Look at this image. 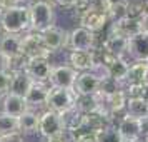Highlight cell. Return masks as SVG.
Segmentation results:
<instances>
[{"label": "cell", "instance_id": "1", "mask_svg": "<svg viewBox=\"0 0 148 142\" xmlns=\"http://www.w3.org/2000/svg\"><path fill=\"white\" fill-rule=\"evenodd\" d=\"M0 28L5 34L20 35L22 32L30 30V12L28 5L18 3L7 8L0 14Z\"/></svg>", "mask_w": 148, "mask_h": 142}, {"label": "cell", "instance_id": "2", "mask_svg": "<svg viewBox=\"0 0 148 142\" xmlns=\"http://www.w3.org/2000/svg\"><path fill=\"white\" fill-rule=\"evenodd\" d=\"M30 12V30L43 34L45 30L53 27L55 24V8L53 3L48 0H34L28 5Z\"/></svg>", "mask_w": 148, "mask_h": 142}, {"label": "cell", "instance_id": "3", "mask_svg": "<svg viewBox=\"0 0 148 142\" xmlns=\"http://www.w3.org/2000/svg\"><path fill=\"white\" fill-rule=\"evenodd\" d=\"M75 102H77V94H75V90H68V89H52L50 87L47 109L53 110L57 114L65 115V114H68V112L75 110Z\"/></svg>", "mask_w": 148, "mask_h": 142}, {"label": "cell", "instance_id": "4", "mask_svg": "<svg viewBox=\"0 0 148 142\" xmlns=\"http://www.w3.org/2000/svg\"><path fill=\"white\" fill-rule=\"evenodd\" d=\"M68 130L67 129V122L65 117L62 114H57L53 110H43L40 114V122H38V134L43 139H50L53 135H58L62 132Z\"/></svg>", "mask_w": 148, "mask_h": 142}, {"label": "cell", "instance_id": "5", "mask_svg": "<svg viewBox=\"0 0 148 142\" xmlns=\"http://www.w3.org/2000/svg\"><path fill=\"white\" fill-rule=\"evenodd\" d=\"M23 69L32 77L34 82L48 84L50 75H52V70H53V65H52L50 59H47V57H35V59H27Z\"/></svg>", "mask_w": 148, "mask_h": 142}, {"label": "cell", "instance_id": "6", "mask_svg": "<svg viewBox=\"0 0 148 142\" xmlns=\"http://www.w3.org/2000/svg\"><path fill=\"white\" fill-rule=\"evenodd\" d=\"M77 77H78V72L73 67H70L68 64L67 65H53L48 85L52 89H68V90H73Z\"/></svg>", "mask_w": 148, "mask_h": 142}, {"label": "cell", "instance_id": "7", "mask_svg": "<svg viewBox=\"0 0 148 142\" xmlns=\"http://www.w3.org/2000/svg\"><path fill=\"white\" fill-rule=\"evenodd\" d=\"M78 20H80V27L90 30L92 34H100L110 24L107 14L100 7H90L85 14H82L78 17Z\"/></svg>", "mask_w": 148, "mask_h": 142}, {"label": "cell", "instance_id": "8", "mask_svg": "<svg viewBox=\"0 0 148 142\" xmlns=\"http://www.w3.org/2000/svg\"><path fill=\"white\" fill-rule=\"evenodd\" d=\"M22 48H23V57L25 59H35V57H47L52 54L42 39V34L38 32H27L22 37Z\"/></svg>", "mask_w": 148, "mask_h": 142}, {"label": "cell", "instance_id": "9", "mask_svg": "<svg viewBox=\"0 0 148 142\" xmlns=\"http://www.w3.org/2000/svg\"><path fill=\"white\" fill-rule=\"evenodd\" d=\"M101 77L100 74H97L95 70L90 72H82L77 77L75 82V94L77 95H97L100 94V87H101Z\"/></svg>", "mask_w": 148, "mask_h": 142}, {"label": "cell", "instance_id": "10", "mask_svg": "<svg viewBox=\"0 0 148 142\" xmlns=\"http://www.w3.org/2000/svg\"><path fill=\"white\" fill-rule=\"evenodd\" d=\"M95 47V34L83 27H75L68 34V48L70 50H82L90 52Z\"/></svg>", "mask_w": 148, "mask_h": 142}, {"label": "cell", "instance_id": "11", "mask_svg": "<svg viewBox=\"0 0 148 142\" xmlns=\"http://www.w3.org/2000/svg\"><path fill=\"white\" fill-rule=\"evenodd\" d=\"M0 52L5 54L12 60H22L23 57V48H22V35L15 34H0Z\"/></svg>", "mask_w": 148, "mask_h": 142}, {"label": "cell", "instance_id": "12", "mask_svg": "<svg viewBox=\"0 0 148 142\" xmlns=\"http://www.w3.org/2000/svg\"><path fill=\"white\" fill-rule=\"evenodd\" d=\"M128 59L133 62H148V32L135 35L128 40Z\"/></svg>", "mask_w": 148, "mask_h": 142}, {"label": "cell", "instance_id": "13", "mask_svg": "<svg viewBox=\"0 0 148 142\" xmlns=\"http://www.w3.org/2000/svg\"><path fill=\"white\" fill-rule=\"evenodd\" d=\"M25 110H28L25 97L10 94V92L2 97V102H0V112L2 114L10 115V117H20Z\"/></svg>", "mask_w": 148, "mask_h": 142}, {"label": "cell", "instance_id": "14", "mask_svg": "<svg viewBox=\"0 0 148 142\" xmlns=\"http://www.w3.org/2000/svg\"><path fill=\"white\" fill-rule=\"evenodd\" d=\"M48 94H50V85L34 82V85L30 87V90H28L27 95H25L27 107L30 109V110H34V109H37V107H47Z\"/></svg>", "mask_w": 148, "mask_h": 142}, {"label": "cell", "instance_id": "15", "mask_svg": "<svg viewBox=\"0 0 148 142\" xmlns=\"http://www.w3.org/2000/svg\"><path fill=\"white\" fill-rule=\"evenodd\" d=\"M118 127V132L125 142H136L140 139V119H135L132 115H123L120 121L115 124Z\"/></svg>", "mask_w": 148, "mask_h": 142}, {"label": "cell", "instance_id": "16", "mask_svg": "<svg viewBox=\"0 0 148 142\" xmlns=\"http://www.w3.org/2000/svg\"><path fill=\"white\" fill-rule=\"evenodd\" d=\"M110 32L118 34V35H121V37H125V39L130 40L132 37L145 32V25L140 20H133V19L125 17L120 22H116V24H110Z\"/></svg>", "mask_w": 148, "mask_h": 142}, {"label": "cell", "instance_id": "17", "mask_svg": "<svg viewBox=\"0 0 148 142\" xmlns=\"http://www.w3.org/2000/svg\"><path fill=\"white\" fill-rule=\"evenodd\" d=\"M103 48L107 50L110 55L113 57H123L128 59V39L121 37L118 34H113L108 30L105 35V42H103Z\"/></svg>", "mask_w": 148, "mask_h": 142}, {"label": "cell", "instance_id": "18", "mask_svg": "<svg viewBox=\"0 0 148 142\" xmlns=\"http://www.w3.org/2000/svg\"><path fill=\"white\" fill-rule=\"evenodd\" d=\"M34 85L32 77L25 72V69H14L12 70V79H10V94L25 97L30 87Z\"/></svg>", "mask_w": 148, "mask_h": 142}, {"label": "cell", "instance_id": "19", "mask_svg": "<svg viewBox=\"0 0 148 142\" xmlns=\"http://www.w3.org/2000/svg\"><path fill=\"white\" fill-rule=\"evenodd\" d=\"M42 39H43L45 47L50 52H57V50H62L63 47H68V34L65 30L55 27V25L52 28L45 30L42 34Z\"/></svg>", "mask_w": 148, "mask_h": 142}, {"label": "cell", "instance_id": "20", "mask_svg": "<svg viewBox=\"0 0 148 142\" xmlns=\"http://www.w3.org/2000/svg\"><path fill=\"white\" fill-rule=\"evenodd\" d=\"M75 109L78 114H103L101 95H77Z\"/></svg>", "mask_w": 148, "mask_h": 142}, {"label": "cell", "instance_id": "21", "mask_svg": "<svg viewBox=\"0 0 148 142\" xmlns=\"http://www.w3.org/2000/svg\"><path fill=\"white\" fill-rule=\"evenodd\" d=\"M68 65L73 67L78 74L93 70V57L92 52H82V50H70L68 52Z\"/></svg>", "mask_w": 148, "mask_h": 142}, {"label": "cell", "instance_id": "22", "mask_svg": "<svg viewBox=\"0 0 148 142\" xmlns=\"http://www.w3.org/2000/svg\"><path fill=\"white\" fill-rule=\"evenodd\" d=\"M128 69H130L128 59H123V57H115L113 60L105 67V70H107V77H112L113 80H116L118 84H121V82L127 80Z\"/></svg>", "mask_w": 148, "mask_h": 142}, {"label": "cell", "instance_id": "23", "mask_svg": "<svg viewBox=\"0 0 148 142\" xmlns=\"http://www.w3.org/2000/svg\"><path fill=\"white\" fill-rule=\"evenodd\" d=\"M18 121V132L22 135L35 134L38 132V122H40V114H37L35 110H25L20 117H17Z\"/></svg>", "mask_w": 148, "mask_h": 142}, {"label": "cell", "instance_id": "24", "mask_svg": "<svg viewBox=\"0 0 148 142\" xmlns=\"http://www.w3.org/2000/svg\"><path fill=\"white\" fill-rule=\"evenodd\" d=\"M127 5L128 2H121V0H105L101 8L107 14L110 24H116L127 17Z\"/></svg>", "mask_w": 148, "mask_h": 142}, {"label": "cell", "instance_id": "25", "mask_svg": "<svg viewBox=\"0 0 148 142\" xmlns=\"http://www.w3.org/2000/svg\"><path fill=\"white\" fill-rule=\"evenodd\" d=\"M125 82H127V85L148 82V62H133V64H130Z\"/></svg>", "mask_w": 148, "mask_h": 142}, {"label": "cell", "instance_id": "26", "mask_svg": "<svg viewBox=\"0 0 148 142\" xmlns=\"http://www.w3.org/2000/svg\"><path fill=\"white\" fill-rule=\"evenodd\" d=\"M148 15V5L145 0H130L127 5V17L143 22Z\"/></svg>", "mask_w": 148, "mask_h": 142}, {"label": "cell", "instance_id": "27", "mask_svg": "<svg viewBox=\"0 0 148 142\" xmlns=\"http://www.w3.org/2000/svg\"><path fill=\"white\" fill-rule=\"evenodd\" d=\"M127 114L135 117V119L148 117V100H145V99H128Z\"/></svg>", "mask_w": 148, "mask_h": 142}, {"label": "cell", "instance_id": "28", "mask_svg": "<svg viewBox=\"0 0 148 142\" xmlns=\"http://www.w3.org/2000/svg\"><path fill=\"white\" fill-rule=\"evenodd\" d=\"M97 135H98V142H125L115 124H108L107 127H103Z\"/></svg>", "mask_w": 148, "mask_h": 142}, {"label": "cell", "instance_id": "29", "mask_svg": "<svg viewBox=\"0 0 148 142\" xmlns=\"http://www.w3.org/2000/svg\"><path fill=\"white\" fill-rule=\"evenodd\" d=\"M18 132V121L17 117H10L0 112V135Z\"/></svg>", "mask_w": 148, "mask_h": 142}, {"label": "cell", "instance_id": "30", "mask_svg": "<svg viewBox=\"0 0 148 142\" xmlns=\"http://www.w3.org/2000/svg\"><path fill=\"white\" fill-rule=\"evenodd\" d=\"M45 142H75V137L70 130H65L58 135H53L50 139H45Z\"/></svg>", "mask_w": 148, "mask_h": 142}, {"label": "cell", "instance_id": "31", "mask_svg": "<svg viewBox=\"0 0 148 142\" xmlns=\"http://www.w3.org/2000/svg\"><path fill=\"white\" fill-rule=\"evenodd\" d=\"M10 70H14V60L0 52V74H5V72H10Z\"/></svg>", "mask_w": 148, "mask_h": 142}, {"label": "cell", "instance_id": "32", "mask_svg": "<svg viewBox=\"0 0 148 142\" xmlns=\"http://www.w3.org/2000/svg\"><path fill=\"white\" fill-rule=\"evenodd\" d=\"M0 142H27L25 135H22L20 132H12V134L0 135Z\"/></svg>", "mask_w": 148, "mask_h": 142}, {"label": "cell", "instance_id": "33", "mask_svg": "<svg viewBox=\"0 0 148 142\" xmlns=\"http://www.w3.org/2000/svg\"><path fill=\"white\" fill-rule=\"evenodd\" d=\"M75 142H98L97 134H82L75 137Z\"/></svg>", "mask_w": 148, "mask_h": 142}, {"label": "cell", "instance_id": "34", "mask_svg": "<svg viewBox=\"0 0 148 142\" xmlns=\"http://www.w3.org/2000/svg\"><path fill=\"white\" fill-rule=\"evenodd\" d=\"M140 135H141V139H147L148 137V117L140 119Z\"/></svg>", "mask_w": 148, "mask_h": 142}, {"label": "cell", "instance_id": "35", "mask_svg": "<svg viewBox=\"0 0 148 142\" xmlns=\"http://www.w3.org/2000/svg\"><path fill=\"white\" fill-rule=\"evenodd\" d=\"M52 2L60 5V7H67V8H73L75 3H77V0H52Z\"/></svg>", "mask_w": 148, "mask_h": 142}, {"label": "cell", "instance_id": "36", "mask_svg": "<svg viewBox=\"0 0 148 142\" xmlns=\"http://www.w3.org/2000/svg\"><path fill=\"white\" fill-rule=\"evenodd\" d=\"M143 25H145V30H147V32H148V15H147V19L143 20Z\"/></svg>", "mask_w": 148, "mask_h": 142}, {"label": "cell", "instance_id": "37", "mask_svg": "<svg viewBox=\"0 0 148 142\" xmlns=\"http://www.w3.org/2000/svg\"><path fill=\"white\" fill-rule=\"evenodd\" d=\"M121 2H130V0H121Z\"/></svg>", "mask_w": 148, "mask_h": 142}, {"label": "cell", "instance_id": "38", "mask_svg": "<svg viewBox=\"0 0 148 142\" xmlns=\"http://www.w3.org/2000/svg\"><path fill=\"white\" fill-rule=\"evenodd\" d=\"M145 2H147V5H148V0H145Z\"/></svg>", "mask_w": 148, "mask_h": 142}, {"label": "cell", "instance_id": "39", "mask_svg": "<svg viewBox=\"0 0 148 142\" xmlns=\"http://www.w3.org/2000/svg\"><path fill=\"white\" fill-rule=\"evenodd\" d=\"M18 2H22V0H18Z\"/></svg>", "mask_w": 148, "mask_h": 142}]
</instances>
